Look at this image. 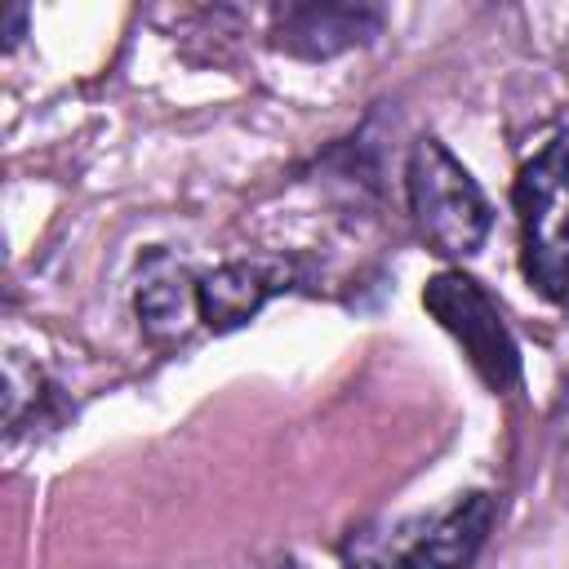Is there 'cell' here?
<instances>
[{"mask_svg": "<svg viewBox=\"0 0 569 569\" xmlns=\"http://www.w3.org/2000/svg\"><path fill=\"white\" fill-rule=\"evenodd\" d=\"M378 31H382V9L351 0H302V4H280L271 13V44L307 62L369 44Z\"/></svg>", "mask_w": 569, "mask_h": 569, "instance_id": "5b68a950", "label": "cell"}, {"mask_svg": "<svg viewBox=\"0 0 569 569\" xmlns=\"http://www.w3.org/2000/svg\"><path fill=\"white\" fill-rule=\"evenodd\" d=\"M293 280V267L284 262H222L200 280V320L213 333H231L249 325L267 298L284 293Z\"/></svg>", "mask_w": 569, "mask_h": 569, "instance_id": "8992f818", "label": "cell"}, {"mask_svg": "<svg viewBox=\"0 0 569 569\" xmlns=\"http://www.w3.org/2000/svg\"><path fill=\"white\" fill-rule=\"evenodd\" d=\"M276 569H302V565H298V560H284V565H276Z\"/></svg>", "mask_w": 569, "mask_h": 569, "instance_id": "9c48e42d", "label": "cell"}, {"mask_svg": "<svg viewBox=\"0 0 569 569\" xmlns=\"http://www.w3.org/2000/svg\"><path fill=\"white\" fill-rule=\"evenodd\" d=\"M511 204L520 218L525 280L542 298L569 302V129H560L533 160L520 164Z\"/></svg>", "mask_w": 569, "mask_h": 569, "instance_id": "7a4b0ae2", "label": "cell"}, {"mask_svg": "<svg viewBox=\"0 0 569 569\" xmlns=\"http://www.w3.org/2000/svg\"><path fill=\"white\" fill-rule=\"evenodd\" d=\"M422 307L440 320V329H449L471 369L485 378L489 391H511L516 378H520V351H516V338L507 333L498 307L489 302V293L462 276V271H436L427 284H422Z\"/></svg>", "mask_w": 569, "mask_h": 569, "instance_id": "277c9868", "label": "cell"}, {"mask_svg": "<svg viewBox=\"0 0 569 569\" xmlns=\"http://www.w3.org/2000/svg\"><path fill=\"white\" fill-rule=\"evenodd\" d=\"M22 22H27V9L22 4H9L4 9V49H13L22 40Z\"/></svg>", "mask_w": 569, "mask_h": 569, "instance_id": "ba28073f", "label": "cell"}, {"mask_svg": "<svg viewBox=\"0 0 569 569\" xmlns=\"http://www.w3.org/2000/svg\"><path fill=\"white\" fill-rule=\"evenodd\" d=\"M133 311L151 342H182L200 316V280H191L169 253H151L138 276Z\"/></svg>", "mask_w": 569, "mask_h": 569, "instance_id": "52a82bcc", "label": "cell"}, {"mask_svg": "<svg viewBox=\"0 0 569 569\" xmlns=\"http://www.w3.org/2000/svg\"><path fill=\"white\" fill-rule=\"evenodd\" d=\"M493 525V498L467 493L440 516L356 529L342 542L347 569H467Z\"/></svg>", "mask_w": 569, "mask_h": 569, "instance_id": "6da1fadb", "label": "cell"}, {"mask_svg": "<svg viewBox=\"0 0 569 569\" xmlns=\"http://www.w3.org/2000/svg\"><path fill=\"white\" fill-rule=\"evenodd\" d=\"M405 191H409V213L418 231L436 244L445 258H471L489 227L493 209L476 178L462 169V160L440 142V138H418L405 164Z\"/></svg>", "mask_w": 569, "mask_h": 569, "instance_id": "3957f363", "label": "cell"}]
</instances>
